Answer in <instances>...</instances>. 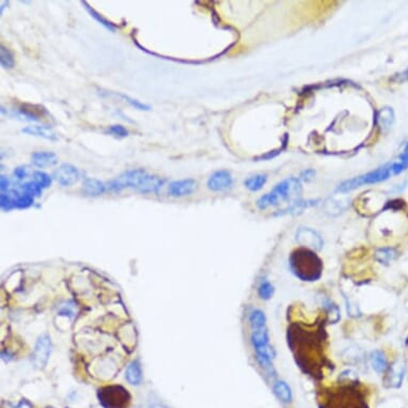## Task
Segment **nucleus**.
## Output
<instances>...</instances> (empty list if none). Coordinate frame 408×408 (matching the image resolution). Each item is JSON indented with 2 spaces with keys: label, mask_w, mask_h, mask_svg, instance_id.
I'll list each match as a JSON object with an SVG mask.
<instances>
[{
  "label": "nucleus",
  "mask_w": 408,
  "mask_h": 408,
  "mask_svg": "<svg viewBox=\"0 0 408 408\" xmlns=\"http://www.w3.org/2000/svg\"><path fill=\"white\" fill-rule=\"evenodd\" d=\"M207 188L214 192H221L229 190L233 186V177L229 170L215 171L211 177L208 178L206 183Z\"/></svg>",
  "instance_id": "obj_8"
},
{
  "label": "nucleus",
  "mask_w": 408,
  "mask_h": 408,
  "mask_svg": "<svg viewBox=\"0 0 408 408\" xmlns=\"http://www.w3.org/2000/svg\"><path fill=\"white\" fill-rule=\"evenodd\" d=\"M391 176H393L392 164H387L383 167L375 169V170L371 172L361 174V176L344 181V182L338 185L336 190L338 192H341V194H346V192L359 188L363 185H371L384 182V181L388 180Z\"/></svg>",
  "instance_id": "obj_2"
},
{
  "label": "nucleus",
  "mask_w": 408,
  "mask_h": 408,
  "mask_svg": "<svg viewBox=\"0 0 408 408\" xmlns=\"http://www.w3.org/2000/svg\"><path fill=\"white\" fill-rule=\"evenodd\" d=\"M296 242L301 247H305L312 251H320L324 246V241L318 233L311 228L300 227L296 231Z\"/></svg>",
  "instance_id": "obj_5"
},
{
  "label": "nucleus",
  "mask_w": 408,
  "mask_h": 408,
  "mask_svg": "<svg viewBox=\"0 0 408 408\" xmlns=\"http://www.w3.org/2000/svg\"><path fill=\"white\" fill-rule=\"evenodd\" d=\"M80 172L77 167L68 162H63L52 172V179L63 187H71L78 182Z\"/></svg>",
  "instance_id": "obj_6"
},
{
  "label": "nucleus",
  "mask_w": 408,
  "mask_h": 408,
  "mask_svg": "<svg viewBox=\"0 0 408 408\" xmlns=\"http://www.w3.org/2000/svg\"><path fill=\"white\" fill-rule=\"evenodd\" d=\"M0 199H1V208L2 209L9 211L10 208L14 207L13 206V197L11 196L9 192H1Z\"/></svg>",
  "instance_id": "obj_33"
},
{
  "label": "nucleus",
  "mask_w": 408,
  "mask_h": 408,
  "mask_svg": "<svg viewBox=\"0 0 408 408\" xmlns=\"http://www.w3.org/2000/svg\"><path fill=\"white\" fill-rule=\"evenodd\" d=\"M98 400L104 408H127L131 395L121 386H107L98 390Z\"/></svg>",
  "instance_id": "obj_3"
},
{
  "label": "nucleus",
  "mask_w": 408,
  "mask_h": 408,
  "mask_svg": "<svg viewBox=\"0 0 408 408\" xmlns=\"http://www.w3.org/2000/svg\"><path fill=\"white\" fill-rule=\"evenodd\" d=\"M47 408H54V407H47Z\"/></svg>",
  "instance_id": "obj_39"
},
{
  "label": "nucleus",
  "mask_w": 408,
  "mask_h": 408,
  "mask_svg": "<svg viewBox=\"0 0 408 408\" xmlns=\"http://www.w3.org/2000/svg\"><path fill=\"white\" fill-rule=\"evenodd\" d=\"M314 176H316V171H314L313 169H307V170L301 172L300 178L304 181H310L314 178Z\"/></svg>",
  "instance_id": "obj_37"
},
{
  "label": "nucleus",
  "mask_w": 408,
  "mask_h": 408,
  "mask_svg": "<svg viewBox=\"0 0 408 408\" xmlns=\"http://www.w3.org/2000/svg\"><path fill=\"white\" fill-rule=\"evenodd\" d=\"M21 189L24 192H27V194L33 196V197H40L41 195H42V191H43V189L41 188L40 186L36 182H34L33 180L23 184L21 186Z\"/></svg>",
  "instance_id": "obj_31"
},
{
  "label": "nucleus",
  "mask_w": 408,
  "mask_h": 408,
  "mask_svg": "<svg viewBox=\"0 0 408 408\" xmlns=\"http://www.w3.org/2000/svg\"><path fill=\"white\" fill-rule=\"evenodd\" d=\"M317 201L314 200H310V201H299L297 200L295 202L291 203V205L288 206L287 208L282 209V211H279L278 215H288V214H297V213H300L304 211L305 208L309 207V206H312L316 204Z\"/></svg>",
  "instance_id": "obj_24"
},
{
  "label": "nucleus",
  "mask_w": 408,
  "mask_h": 408,
  "mask_svg": "<svg viewBox=\"0 0 408 408\" xmlns=\"http://www.w3.org/2000/svg\"><path fill=\"white\" fill-rule=\"evenodd\" d=\"M107 189V184L95 178H85L83 182V191L89 197H100L104 195Z\"/></svg>",
  "instance_id": "obj_12"
},
{
  "label": "nucleus",
  "mask_w": 408,
  "mask_h": 408,
  "mask_svg": "<svg viewBox=\"0 0 408 408\" xmlns=\"http://www.w3.org/2000/svg\"><path fill=\"white\" fill-rule=\"evenodd\" d=\"M51 351V341L47 335L41 336L34 346L32 355L33 363L39 369H42L47 363Z\"/></svg>",
  "instance_id": "obj_7"
},
{
  "label": "nucleus",
  "mask_w": 408,
  "mask_h": 408,
  "mask_svg": "<svg viewBox=\"0 0 408 408\" xmlns=\"http://www.w3.org/2000/svg\"><path fill=\"white\" fill-rule=\"evenodd\" d=\"M32 180L36 182L41 188L43 190L50 187V185L52 183V176H49L48 173H46L44 171H41V170H37L34 171L32 174Z\"/></svg>",
  "instance_id": "obj_28"
},
{
  "label": "nucleus",
  "mask_w": 408,
  "mask_h": 408,
  "mask_svg": "<svg viewBox=\"0 0 408 408\" xmlns=\"http://www.w3.org/2000/svg\"><path fill=\"white\" fill-rule=\"evenodd\" d=\"M251 343L254 347V351H260L267 347L270 344V336L266 327L261 329H253L251 334Z\"/></svg>",
  "instance_id": "obj_17"
},
{
  "label": "nucleus",
  "mask_w": 408,
  "mask_h": 408,
  "mask_svg": "<svg viewBox=\"0 0 408 408\" xmlns=\"http://www.w3.org/2000/svg\"><path fill=\"white\" fill-rule=\"evenodd\" d=\"M147 173L148 171L143 168L130 169V170L122 172L118 177H115L114 179L110 181L107 184L108 189L110 191L115 192V194H118V192H121L122 190L126 188H132L136 190Z\"/></svg>",
  "instance_id": "obj_4"
},
{
  "label": "nucleus",
  "mask_w": 408,
  "mask_h": 408,
  "mask_svg": "<svg viewBox=\"0 0 408 408\" xmlns=\"http://www.w3.org/2000/svg\"><path fill=\"white\" fill-rule=\"evenodd\" d=\"M126 381L134 386H138L142 382V371L140 363L138 361H133L130 365L127 366L125 372Z\"/></svg>",
  "instance_id": "obj_18"
},
{
  "label": "nucleus",
  "mask_w": 408,
  "mask_h": 408,
  "mask_svg": "<svg viewBox=\"0 0 408 408\" xmlns=\"http://www.w3.org/2000/svg\"><path fill=\"white\" fill-rule=\"evenodd\" d=\"M13 113L15 114V116H19V118H23L27 121L39 122L42 119V114L37 113L36 109H30L26 106H21L14 109Z\"/></svg>",
  "instance_id": "obj_22"
},
{
  "label": "nucleus",
  "mask_w": 408,
  "mask_h": 408,
  "mask_svg": "<svg viewBox=\"0 0 408 408\" xmlns=\"http://www.w3.org/2000/svg\"><path fill=\"white\" fill-rule=\"evenodd\" d=\"M0 63L5 69H12L15 67V56L4 45H1V47H0Z\"/></svg>",
  "instance_id": "obj_26"
},
{
  "label": "nucleus",
  "mask_w": 408,
  "mask_h": 408,
  "mask_svg": "<svg viewBox=\"0 0 408 408\" xmlns=\"http://www.w3.org/2000/svg\"><path fill=\"white\" fill-rule=\"evenodd\" d=\"M10 179L7 176H4V174H1V176H0V188H1V192H8L10 189Z\"/></svg>",
  "instance_id": "obj_35"
},
{
  "label": "nucleus",
  "mask_w": 408,
  "mask_h": 408,
  "mask_svg": "<svg viewBox=\"0 0 408 408\" xmlns=\"http://www.w3.org/2000/svg\"><path fill=\"white\" fill-rule=\"evenodd\" d=\"M166 182L167 180L165 178L159 177L156 174H150L148 172L142 179L141 183L139 184L136 191L143 195L159 194V191L162 188V186L166 184Z\"/></svg>",
  "instance_id": "obj_10"
},
{
  "label": "nucleus",
  "mask_w": 408,
  "mask_h": 408,
  "mask_svg": "<svg viewBox=\"0 0 408 408\" xmlns=\"http://www.w3.org/2000/svg\"><path fill=\"white\" fill-rule=\"evenodd\" d=\"M404 373H405V365L402 363H400V361L395 363L391 366V369H390L389 375H388L387 383L389 385V387L399 388L401 386L402 382H403Z\"/></svg>",
  "instance_id": "obj_15"
},
{
  "label": "nucleus",
  "mask_w": 408,
  "mask_h": 408,
  "mask_svg": "<svg viewBox=\"0 0 408 408\" xmlns=\"http://www.w3.org/2000/svg\"><path fill=\"white\" fill-rule=\"evenodd\" d=\"M272 295H273V287H272V284L270 281H267V280L262 281V283L260 284V287H259V296H260V298L264 299V300H268V299L272 298Z\"/></svg>",
  "instance_id": "obj_32"
},
{
  "label": "nucleus",
  "mask_w": 408,
  "mask_h": 408,
  "mask_svg": "<svg viewBox=\"0 0 408 408\" xmlns=\"http://www.w3.org/2000/svg\"><path fill=\"white\" fill-rule=\"evenodd\" d=\"M106 135H110L114 138H126L128 135H130V132H128L127 128L122 125V124H113V125H109L107 126L106 130L104 132Z\"/></svg>",
  "instance_id": "obj_30"
},
{
  "label": "nucleus",
  "mask_w": 408,
  "mask_h": 408,
  "mask_svg": "<svg viewBox=\"0 0 408 408\" xmlns=\"http://www.w3.org/2000/svg\"><path fill=\"white\" fill-rule=\"evenodd\" d=\"M302 190L301 182L297 178H290L277 184L268 194L259 198L256 206L260 209H265L270 206H275L283 201L297 199Z\"/></svg>",
  "instance_id": "obj_1"
},
{
  "label": "nucleus",
  "mask_w": 408,
  "mask_h": 408,
  "mask_svg": "<svg viewBox=\"0 0 408 408\" xmlns=\"http://www.w3.org/2000/svg\"><path fill=\"white\" fill-rule=\"evenodd\" d=\"M198 187L197 181L188 178V179H182V180H177L173 181V182L169 183L168 185V194L173 198H183L190 196L194 194Z\"/></svg>",
  "instance_id": "obj_9"
},
{
  "label": "nucleus",
  "mask_w": 408,
  "mask_h": 408,
  "mask_svg": "<svg viewBox=\"0 0 408 408\" xmlns=\"http://www.w3.org/2000/svg\"><path fill=\"white\" fill-rule=\"evenodd\" d=\"M371 360V365L373 370L377 373H384L388 368V361L387 357L382 351H373L370 356Z\"/></svg>",
  "instance_id": "obj_20"
},
{
  "label": "nucleus",
  "mask_w": 408,
  "mask_h": 408,
  "mask_svg": "<svg viewBox=\"0 0 408 408\" xmlns=\"http://www.w3.org/2000/svg\"><path fill=\"white\" fill-rule=\"evenodd\" d=\"M377 123L383 131H387L394 123V113L392 108L384 107L377 113Z\"/></svg>",
  "instance_id": "obj_19"
},
{
  "label": "nucleus",
  "mask_w": 408,
  "mask_h": 408,
  "mask_svg": "<svg viewBox=\"0 0 408 408\" xmlns=\"http://www.w3.org/2000/svg\"><path fill=\"white\" fill-rule=\"evenodd\" d=\"M396 256L395 250L392 248H381L375 252L376 260L382 264H389Z\"/></svg>",
  "instance_id": "obj_29"
},
{
  "label": "nucleus",
  "mask_w": 408,
  "mask_h": 408,
  "mask_svg": "<svg viewBox=\"0 0 408 408\" xmlns=\"http://www.w3.org/2000/svg\"><path fill=\"white\" fill-rule=\"evenodd\" d=\"M249 322H250V325L252 326L253 329L265 328L266 327L265 313L262 310H259V309H254V310L250 312Z\"/></svg>",
  "instance_id": "obj_27"
},
{
  "label": "nucleus",
  "mask_w": 408,
  "mask_h": 408,
  "mask_svg": "<svg viewBox=\"0 0 408 408\" xmlns=\"http://www.w3.org/2000/svg\"><path fill=\"white\" fill-rule=\"evenodd\" d=\"M267 181V177L265 174H255L253 177L248 178L244 182L245 187L249 189L250 191H258L265 185Z\"/></svg>",
  "instance_id": "obj_25"
},
{
  "label": "nucleus",
  "mask_w": 408,
  "mask_h": 408,
  "mask_svg": "<svg viewBox=\"0 0 408 408\" xmlns=\"http://www.w3.org/2000/svg\"><path fill=\"white\" fill-rule=\"evenodd\" d=\"M402 165H403L406 169L408 168V142L406 143V145H405V148H404V151H403V153L401 154V156H400V160H399Z\"/></svg>",
  "instance_id": "obj_36"
},
{
  "label": "nucleus",
  "mask_w": 408,
  "mask_h": 408,
  "mask_svg": "<svg viewBox=\"0 0 408 408\" xmlns=\"http://www.w3.org/2000/svg\"><path fill=\"white\" fill-rule=\"evenodd\" d=\"M81 4L84 5V8L87 10V12H88L90 14V16L93 17V19H94L98 23V24L102 25L105 29H107L108 31L113 32V33L116 31V26H115V24H113V22H110L109 20H107L106 17L103 16L101 13H98L97 11L94 8H92L88 2H87V1H81Z\"/></svg>",
  "instance_id": "obj_16"
},
{
  "label": "nucleus",
  "mask_w": 408,
  "mask_h": 408,
  "mask_svg": "<svg viewBox=\"0 0 408 408\" xmlns=\"http://www.w3.org/2000/svg\"><path fill=\"white\" fill-rule=\"evenodd\" d=\"M103 95H107V96H114L116 98H119V100L123 101L124 103H127L130 106H132L133 108H135L137 110H140V112H149L152 108H151L150 105L142 103L137 98H134L130 95H126L124 93H121V92H114V91H106V92H102Z\"/></svg>",
  "instance_id": "obj_14"
},
{
  "label": "nucleus",
  "mask_w": 408,
  "mask_h": 408,
  "mask_svg": "<svg viewBox=\"0 0 408 408\" xmlns=\"http://www.w3.org/2000/svg\"><path fill=\"white\" fill-rule=\"evenodd\" d=\"M273 392L283 403H290L292 401V390H291L289 385L283 381H278L273 384Z\"/></svg>",
  "instance_id": "obj_21"
},
{
  "label": "nucleus",
  "mask_w": 408,
  "mask_h": 408,
  "mask_svg": "<svg viewBox=\"0 0 408 408\" xmlns=\"http://www.w3.org/2000/svg\"><path fill=\"white\" fill-rule=\"evenodd\" d=\"M396 81H406L408 80V68L405 69L404 72H402L401 74L396 75V76L393 78Z\"/></svg>",
  "instance_id": "obj_38"
},
{
  "label": "nucleus",
  "mask_w": 408,
  "mask_h": 408,
  "mask_svg": "<svg viewBox=\"0 0 408 408\" xmlns=\"http://www.w3.org/2000/svg\"><path fill=\"white\" fill-rule=\"evenodd\" d=\"M31 162L38 168L54 166L58 162V156L51 151H36L31 154Z\"/></svg>",
  "instance_id": "obj_13"
},
{
  "label": "nucleus",
  "mask_w": 408,
  "mask_h": 408,
  "mask_svg": "<svg viewBox=\"0 0 408 408\" xmlns=\"http://www.w3.org/2000/svg\"><path fill=\"white\" fill-rule=\"evenodd\" d=\"M27 167L26 166H19L14 169L13 174L14 177L19 180V181H23L27 178Z\"/></svg>",
  "instance_id": "obj_34"
},
{
  "label": "nucleus",
  "mask_w": 408,
  "mask_h": 408,
  "mask_svg": "<svg viewBox=\"0 0 408 408\" xmlns=\"http://www.w3.org/2000/svg\"><path fill=\"white\" fill-rule=\"evenodd\" d=\"M22 133H24L29 136L43 138L50 141H56L58 139L50 125H29L22 128Z\"/></svg>",
  "instance_id": "obj_11"
},
{
  "label": "nucleus",
  "mask_w": 408,
  "mask_h": 408,
  "mask_svg": "<svg viewBox=\"0 0 408 408\" xmlns=\"http://www.w3.org/2000/svg\"><path fill=\"white\" fill-rule=\"evenodd\" d=\"M13 206L17 208H27L31 206L34 202V197L27 194V192H21L19 194L16 190H13Z\"/></svg>",
  "instance_id": "obj_23"
}]
</instances>
